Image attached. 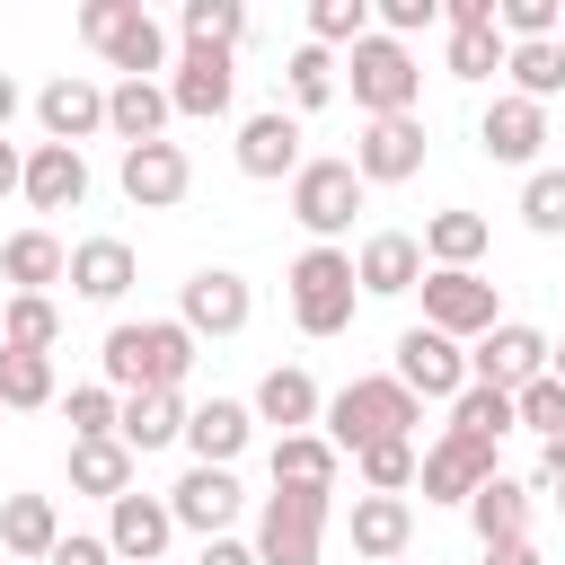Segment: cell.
Masks as SVG:
<instances>
[{
    "label": "cell",
    "mask_w": 565,
    "mask_h": 565,
    "mask_svg": "<svg viewBox=\"0 0 565 565\" xmlns=\"http://www.w3.org/2000/svg\"><path fill=\"white\" fill-rule=\"evenodd\" d=\"M397 380H406L415 397H459V388H468V344H450V335H433V327H406V335H397Z\"/></svg>",
    "instance_id": "obj_20"
},
{
    "label": "cell",
    "mask_w": 565,
    "mask_h": 565,
    "mask_svg": "<svg viewBox=\"0 0 565 565\" xmlns=\"http://www.w3.org/2000/svg\"><path fill=\"white\" fill-rule=\"evenodd\" d=\"M0 194H26V150L0 141Z\"/></svg>",
    "instance_id": "obj_51"
},
{
    "label": "cell",
    "mask_w": 565,
    "mask_h": 565,
    "mask_svg": "<svg viewBox=\"0 0 565 565\" xmlns=\"http://www.w3.org/2000/svg\"><path fill=\"white\" fill-rule=\"evenodd\" d=\"M0 344H9V353H53V344H62V309H53V291H9V309H0Z\"/></svg>",
    "instance_id": "obj_34"
},
{
    "label": "cell",
    "mask_w": 565,
    "mask_h": 565,
    "mask_svg": "<svg viewBox=\"0 0 565 565\" xmlns=\"http://www.w3.org/2000/svg\"><path fill=\"white\" fill-rule=\"evenodd\" d=\"M62 415H71V441H115L124 397H115L106 380H88V388H71V397H62Z\"/></svg>",
    "instance_id": "obj_43"
},
{
    "label": "cell",
    "mask_w": 565,
    "mask_h": 565,
    "mask_svg": "<svg viewBox=\"0 0 565 565\" xmlns=\"http://www.w3.org/2000/svg\"><path fill=\"white\" fill-rule=\"evenodd\" d=\"M71 486L97 494V503L132 494V450H124V441H71Z\"/></svg>",
    "instance_id": "obj_35"
},
{
    "label": "cell",
    "mask_w": 565,
    "mask_h": 565,
    "mask_svg": "<svg viewBox=\"0 0 565 565\" xmlns=\"http://www.w3.org/2000/svg\"><path fill=\"white\" fill-rule=\"evenodd\" d=\"M0 547L26 556V565H44V556L62 547V512H53V494H9V503H0Z\"/></svg>",
    "instance_id": "obj_32"
},
{
    "label": "cell",
    "mask_w": 565,
    "mask_h": 565,
    "mask_svg": "<svg viewBox=\"0 0 565 565\" xmlns=\"http://www.w3.org/2000/svg\"><path fill=\"white\" fill-rule=\"evenodd\" d=\"M335 468H344V450H335L327 433H282V441H274V486H318V494H335Z\"/></svg>",
    "instance_id": "obj_33"
},
{
    "label": "cell",
    "mask_w": 565,
    "mask_h": 565,
    "mask_svg": "<svg viewBox=\"0 0 565 565\" xmlns=\"http://www.w3.org/2000/svg\"><path fill=\"white\" fill-rule=\"evenodd\" d=\"M477 150H486L494 168H539V150H547V106L503 88V97L477 115Z\"/></svg>",
    "instance_id": "obj_12"
},
{
    "label": "cell",
    "mask_w": 565,
    "mask_h": 565,
    "mask_svg": "<svg viewBox=\"0 0 565 565\" xmlns=\"http://www.w3.org/2000/svg\"><path fill=\"white\" fill-rule=\"evenodd\" d=\"M353 468H362V494H406L415 468H424V450H415V441H371Z\"/></svg>",
    "instance_id": "obj_44"
},
{
    "label": "cell",
    "mask_w": 565,
    "mask_h": 565,
    "mask_svg": "<svg viewBox=\"0 0 565 565\" xmlns=\"http://www.w3.org/2000/svg\"><path fill=\"white\" fill-rule=\"evenodd\" d=\"M185 388H141V397H124V424H115V441L141 459V450H168V441H185Z\"/></svg>",
    "instance_id": "obj_27"
},
{
    "label": "cell",
    "mask_w": 565,
    "mask_h": 565,
    "mask_svg": "<svg viewBox=\"0 0 565 565\" xmlns=\"http://www.w3.org/2000/svg\"><path fill=\"white\" fill-rule=\"evenodd\" d=\"M362 168L353 159H300V177H291V221L318 238V247H335V230H353V212H362Z\"/></svg>",
    "instance_id": "obj_7"
},
{
    "label": "cell",
    "mask_w": 565,
    "mask_h": 565,
    "mask_svg": "<svg viewBox=\"0 0 565 565\" xmlns=\"http://www.w3.org/2000/svg\"><path fill=\"white\" fill-rule=\"evenodd\" d=\"M547 371H556V380H565V344H556V353H547Z\"/></svg>",
    "instance_id": "obj_55"
},
{
    "label": "cell",
    "mask_w": 565,
    "mask_h": 565,
    "mask_svg": "<svg viewBox=\"0 0 565 565\" xmlns=\"http://www.w3.org/2000/svg\"><path fill=\"white\" fill-rule=\"evenodd\" d=\"M415 291H424V327H433V335H450V344H477V335H494V327H503V318H494V282H486V274H424Z\"/></svg>",
    "instance_id": "obj_9"
},
{
    "label": "cell",
    "mask_w": 565,
    "mask_h": 565,
    "mask_svg": "<svg viewBox=\"0 0 565 565\" xmlns=\"http://www.w3.org/2000/svg\"><path fill=\"white\" fill-rule=\"evenodd\" d=\"M35 124H44V141L79 150L88 132H106V88H97V79H79V71H62V79H44V88H35Z\"/></svg>",
    "instance_id": "obj_16"
},
{
    "label": "cell",
    "mask_w": 565,
    "mask_h": 565,
    "mask_svg": "<svg viewBox=\"0 0 565 565\" xmlns=\"http://www.w3.org/2000/svg\"><path fill=\"white\" fill-rule=\"evenodd\" d=\"M194 565H256V539H203Z\"/></svg>",
    "instance_id": "obj_50"
},
{
    "label": "cell",
    "mask_w": 565,
    "mask_h": 565,
    "mask_svg": "<svg viewBox=\"0 0 565 565\" xmlns=\"http://www.w3.org/2000/svg\"><path fill=\"white\" fill-rule=\"evenodd\" d=\"M477 565H547L530 539H512V547H477Z\"/></svg>",
    "instance_id": "obj_52"
},
{
    "label": "cell",
    "mask_w": 565,
    "mask_h": 565,
    "mask_svg": "<svg viewBox=\"0 0 565 565\" xmlns=\"http://www.w3.org/2000/svg\"><path fill=\"white\" fill-rule=\"evenodd\" d=\"M327 441L335 450H371V441H415V424H424V397L397 380V371H371V380H344L335 397H327Z\"/></svg>",
    "instance_id": "obj_2"
},
{
    "label": "cell",
    "mask_w": 565,
    "mask_h": 565,
    "mask_svg": "<svg viewBox=\"0 0 565 565\" xmlns=\"http://www.w3.org/2000/svg\"><path fill=\"white\" fill-rule=\"evenodd\" d=\"M26 203L35 212H79L88 203V159L62 150V141H35L26 150Z\"/></svg>",
    "instance_id": "obj_26"
},
{
    "label": "cell",
    "mask_w": 565,
    "mask_h": 565,
    "mask_svg": "<svg viewBox=\"0 0 565 565\" xmlns=\"http://www.w3.org/2000/svg\"><path fill=\"white\" fill-rule=\"evenodd\" d=\"M177 35H185V44H212V53H238L247 9H238V0H185V9H177Z\"/></svg>",
    "instance_id": "obj_41"
},
{
    "label": "cell",
    "mask_w": 565,
    "mask_h": 565,
    "mask_svg": "<svg viewBox=\"0 0 565 565\" xmlns=\"http://www.w3.org/2000/svg\"><path fill=\"white\" fill-rule=\"evenodd\" d=\"M9 115H18V79L0 71V141H9Z\"/></svg>",
    "instance_id": "obj_54"
},
{
    "label": "cell",
    "mask_w": 565,
    "mask_h": 565,
    "mask_svg": "<svg viewBox=\"0 0 565 565\" xmlns=\"http://www.w3.org/2000/svg\"><path fill=\"white\" fill-rule=\"evenodd\" d=\"M230 97H238V62H230V53H212V44H185V53L168 62V106H177V115H194V124H221V115H230Z\"/></svg>",
    "instance_id": "obj_11"
},
{
    "label": "cell",
    "mask_w": 565,
    "mask_h": 565,
    "mask_svg": "<svg viewBox=\"0 0 565 565\" xmlns=\"http://www.w3.org/2000/svg\"><path fill=\"white\" fill-rule=\"evenodd\" d=\"M397 565H406V556H397Z\"/></svg>",
    "instance_id": "obj_57"
},
{
    "label": "cell",
    "mask_w": 565,
    "mask_h": 565,
    "mask_svg": "<svg viewBox=\"0 0 565 565\" xmlns=\"http://www.w3.org/2000/svg\"><path fill=\"white\" fill-rule=\"evenodd\" d=\"M468 530H477V547H512V539H530V486L494 468V477L468 494Z\"/></svg>",
    "instance_id": "obj_29"
},
{
    "label": "cell",
    "mask_w": 565,
    "mask_h": 565,
    "mask_svg": "<svg viewBox=\"0 0 565 565\" xmlns=\"http://www.w3.org/2000/svg\"><path fill=\"white\" fill-rule=\"evenodd\" d=\"M327 512H335V494H318V486H274L265 512H256V565H318Z\"/></svg>",
    "instance_id": "obj_6"
},
{
    "label": "cell",
    "mask_w": 565,
    "mask_h": 565,
    "mask_svg": "<svg viewBox=\"0 0 565 565\" xmlns=\"http://www.w3.org/2000/svg\"><path fill=\"white\" fill-rule=\"evenodd\" d=\"M238 177L274 185V177H300V115L291 106H265L238 124Z\"/></svg>",
    "instance_id": "obj_19"
},
{
    "label": "cell",
    "mask_w": 565,
    "mask_h": 565,
    "mask_svg": "<svg viewBox=\"0 0 565 565\" xmlns=\"http://www.w3.org/2000/svg\"><path fill=\"white\" fill-rule=\"evenodd\" d=\"M62 388H53V353H9L0 344V406L9 415H35V406H53Z\"/></svg>",
    "instance_id": "obj_38"
},
{
    "label": "cell",
    "mask_w": 565,
    "mask_h": 565,
    "mask_svg": "<svg viewBox=\"0 0 565 565\" xmlns=\"http://www.w3.org/2000/svg\"><path fill=\"white\" fill-rule=\"evenodd\" d=\"M177 318L194 327V344H203V335H247L256 291H247V274H238V265H194V274H185V291H177Z\"/></svg>",
    "instance_id": "obj_8"
},
{
    "label": "cell",
    "mask_w": 565,
    "mask_h": 565,
    "mask_svg": "<svg viewBox=\"0 0 565 565\" xmlns=\"http://www.w3.org/2000/svg\"><path fill=\"white\" fill-rule=\"evenodd\" d=\"M344 539H353V556H362V565H397V556H406V539H415V503H406V494H353Z\"/></svg>",
    "instance_id": "obj_22"
},
{
    "label": "cell",
    "mask_w": 565,
    "mask_h": 565,
    "mask_svg": "<svg viewBox=\"0 0 565 565\" xmlns=\"http://www.w3.org/2000/svg\"><path fill=\"white\" fill-rule=\"evenodd\" d=\"M132 282H141V256H132L124 238H79V247H71V291H79V300L115 309Z\"/></svg>",
    "instance_id": "obj_25"
},
{
    "label": "cell",
    "mask_w": 565,
    "mask_h": 565,
    "mask_svg": "<svg viewBox=\"0 0 565 565\" xmlns=\"http://www.w3.org/2000/svg\"><path fill=\"white\" fill-rule=\"evenodd\" d=\"M344 88H353V106L380 124V115H415V97H424V62H415V44H397V35H362L353 53H344Z\"/></svg>",
    "instance_id": "obj_5"
},
{
    "label": "cell",
    "mask_w": 565,
    "mask_h": 565,
    "mask_svg": "<svg viewBox=\"0 0 565 565\" xmlns=\"http://www.w3.org/2000/svg\"><path fill=\"white\" fill-rule=\"evenodd\" d=\"M282 88H291V115H318V106L344 88V62H335L327 44H300V53L282 62Z\"/></svg>",
    "instance_id": "obj_36"
},
{
    "label": "cell",
    "mask_w": 565,
    "mask_h": 565,
    "mask_svg": "<svg viewBox=\"0 0 565 565\" xmlns=\"http://www.w3.org/2000/svg\"><path fill=\"white\" fill-rule=\"evenodd\" d=\"M168 79H115L106 88V132L124 141V150H141V141H168Z\"/></svg>",
    "instance_id": "obj_24"
},
{
    "label": "cell",
    "mask_w": 565,
    "mask_h": 565,
    "mask_svg": "<svg viewBox=\"0 0 565 565\" xmlns=\"http://www.w3.org/2000/svg\"><path fill=\"white\" fill-rule=\"evenodd\" d=\"M0 274H9L18 291H53V282H71V247H62L53 230H9Z\"/></svg>",
    "instance_id": "obj_31"
},
{
    "label": "cell",
    "mask_w": 565,
    "mask_h": 565,
    "mask_svg": "<svg viewBox=\"0 0 565 565\" xmlns=\"http://www.w3.org/2000/svg\"><path fill=\"white\" fill-rule=\"evenodd\" d=\"M512 424H521V415H512V397H503V388H486V380H468V388L450 397V433H468V441H486V450H494Z\"/></svg>",
    "instance_id": "obj_37"
},
{
    "label": "cell",
    "mask_w": 565,
    "mask_h": 565,
    "mask_svg": "<svg viewBox=\"0 0 565 565\" xmlns=\"http://www.w3.org/2000/svg\"><path fill=\"white\" fill-rule=\"evenodd\" d=\"M115 185H124V203H132V212H177V203H185V185H194V159H185L177 141H141V150H124Z\"/></svg>",
    "instance_id": "obj_13"
},
{
    "label": "cell",
    "mask_w": 565,
    "mask_h": 565,
    "mask_svg": "<svg viewBox=\"0 0 565 565\" xmlns=\"http://www.w3.org/2000/svg\"><path fill=\"white\" fill-rule=\"evenodd\" d=\"M79 35H88V44H97V62H106V71H124V79L168 71V26H159L141 0H79Z\"/></svg>",
    "instance_id": "obj_4"
},
{
    "label": "cell",
    "mask_w": 565,
    "mask_h": 565,
    "mask_svg": "<svg viewBox=\"0 0 565 565\" xmlns=\"http://www.w3.org/2000/svg\"><path fill=\"white\" fill-rule=\"evenodd\" d=\"M539 486H547V494H556V486H565V433H556V441H547V450H539Z\"/></svg>",
    "instance_id": "obj_53"
},
{
    "label": "cell",
    "mask_w": 565,
    "mask_h": 565,
    "mask_svg": "<svg viewBox=\"0 0 565 565\" xmlns=\"http://www.w3.org/2000/svg\"><path fill=\"white\" fill-rule=\"evenodd\" d=\"M512 97H565V35H547V44H512Z\"/></svg>",
    "instance_id": "obj_40"
},
{
    "label": "cell",
    "mask_w": 565,
    "mask_h": 565,
    "mask_svg": "<svg viewBox=\"0 0 565 565\" xmlns=\"http://www.w3.org/2000/svg\"><path fill=\"white\" fill-rule=\"evenodd\" d=\"M512 415H521L539 441H556V433H565V380H556V371H547V380H530V388L512 397Z\"/></svg>",
    "instance_id": "obj_46"
},
{
    "label": "cell",
    "mask_w": 565,
    "mask_h": 565,
    "mask_svg": "<svg viewBox=\"0 0 565 565\" xmlns=\"http://www.w3.org/2000/svg\"><path fill=\"white\" fill-rule=\"evenodd\" d=\"M441 18H450V26H494L503 0H441Z\"/></svg>",
    "instance_id": "obj_49"
},
{
    "label": "cell",
    "mask_w": 565,
    "mask_h": 565,
    "mask_svg": "<svg viewBox=\"0 0 565 565\" xmlns=\"http://www.w3.org/2000/svg\"><path fill=\"white\" fill-rule=\"evenodd\" d=\"M486 477H494V450H486V441H468V433H441V441L424 450V468H415L424 503H468Z\"/></svg>",
    "instance_id": "obj_21"
},
{
    "label": "cell",
    "mask_w": 565,
    "mask_h": 565,
    "mask_svg": "<svg viewBox=\"0 0 565 565\" xmlns=\"http://www.w3.org/2000/svg\"><path fill=\"white\" fill-rule=\"evenodd\" d=\"M521 221H530L539 238H565V168H530V185H521Z\"/></svg>",
    "instance_id": "obj_45"
},
{
    "label": "cell",
    "mask_w": 565,
    "mask_h": 565,
    "mask_svg": "<svg viewBox=\"0 0 565 565\" xmlns=\"http://www.w3.org/2000/svg\"><path fill=\"white\" fill-rule=\"evenodd\" d=\"M353 168H362V185H406V177H424V115H380V124H362Z\"/></svg>",
    "instance_id": "obj_15"
},
{
    "label": "cell",
    "mask_w": 565,
    "mask_h": 565,
    "mask_svg": "<svg viewBox=\"0 0 565 565\" xmlns=\"http://www.w3.org/2000/svg\"><path fill=\"white\" fill-rule=\"evenodd\" d=\"M503 62H512L503 26H450V44H441V71L450 79H494Z\"/></svg>",
    "instance_id": "obj_39"
},
{
    "label": "cell",
    "mask_w": 565,
    "mask_h": 565,
    "mask_svg": "<svg viewBox=\"0 0 565 565\" xmlns=\"http://www.w3.org/2000/svg\"><path fill=\"white\" fill-rule=\"evenodd\" d=\"M433 18H441V0H380V35H397V44L424 35Z\"/></svg>",
    "instance_id": "obj_47"
},
{
    "label": "cell",
    "mask_w": 565,
    "mask_h": 565,
    "mask_svg": "<svg viewBox=\"0 0 565 565\" xmlns=\"http://www.w3.org/2000/svg\"><path fill=\"white\" fill-rule=\"evenodd\" d=\"M97 371H106V388H115V397L185 388V371H194V327H185V318H124V327H106Z\"/></svg>",
    "instance_id": "obj_1"
},
{
    "label": "cell",
    "mask_w": 565,
    "mask_h": 565,
    "mask_svg": "<svg viewBox=\"0 0 565 565\" xmlns=\"http://www.w3.org/2000/svg\"><path fill=\"white\" fill-rule=\"evenodd\" d=\"M486 238H494V230H486V212H459V203H450V212H433V221H424V265H433V274H477Z\"/></svg>",
    "instance_id": "obj_30"
},
{
    "label": "cell",
    "mask_w": 565,
    "mask_h": 565,
    "mask_svg": "<svg viewBox=\"0 0 565 565\" xmlns=\"http://www.w3.org/2000/svg\"><path fill=\"white\" fill-rule=\"evenodd\" d=\"M238 477L230 468H185L177 486H168V512H177V530H194V539H230V521H238Z\"/></svg>",
    "instance_id": "obj_17"
},
{
    "label": "cell",
    "mask_w": 565,
    "mask_h": 565,
    "mask_svg": "<svg viewBox=\"0 0 565 565\" xmlns=\"http://www.w3.org/2000/svg\"><path fill=\"white\" fill-rule=\"evenodd\" d=\"M371 18H380L371 0H309V44H327V53L344 44V53H353V44L371 35Z\"/></svg>",
    "instance_id": "obj_42"
},
{
    "label": "cell",
    "mask_w": 565,
    "mask_h": 565,
    "mask_svg": "<svg viewBox=\"0 0 565 565\" xmlns=\"http://www.w3.org/2000/svg\"><path fill=\"white\" fill-rule=\"evenodd\" d=\"M547 335L539 327H521V318H503L494 335H477L468 344V380H486V388H503V397H521L530 380H547Z\"/></svg>",
    "instance_id": "obj_10"
},
{
    "label": "cell",
    "mask_w": 565,
    "mask_h": 565,
    "mask_svg": "<svg viewBox=\"0 0 565 565\" xmlns=\"http://www.w3.org/2000/svg\"><path fill=\"white\" fill-rule=\"evenodd\" d=\"M556 512H565V486H556Z\"/></svg>",
    "instance_id": "obj_56"
},
{
    "label": "cell",
    "mask_w": 565,
    "mask_h": 565,
    "mask_svg": "<svg viewBox=\"0 0 565 565\" xmlns=\"http://www.w3.org/2000/svg\"><path fill=\"white\" fill-rule=\"evenodd\" d=\"M168 539H177L168 494H115V503H106V547H115V565H159Z\"/></svg>",
    "instance_id": "obj_18"
},
{
    "label": "cell",
    "mask_w": 565,
    "mask_h": 565,
    "mask_svg": "<svg viewBox=\"0 0 565 565\" xmlns=\"http://www.w3.org/2000/svg\"><path fill=\"white\" fill-rule=\"evenodd\" d=\"M44 565H115V547H106V530H62V547Z\"/></svg>",
    "instance_id": "obj_48"
},
{
    "label": "cell",
    "mask_w": 565,
    "mask_h": 565,
    "mask_svg": "<svg viewBox=\"0 0 565 565\" xmlns=\"http://www.w3.org/2000/svg\"><path fill=\"white\" fill-rule=\"evenodd\" d=\"M282 291H291V327L300 335H344L353 327V300H362L344 247H300L291 274H282Z\"/></svg>",
    "instance_id": "obj_3"
},
{
    "label": "cell",
    "mask_w": 565,
    "mask_h": 565,
    "mask_svg": "<svg viewBox=\"0 0 565 565\" xmlns=\"http://www.w3.org/2000/svg\"><path fill=\"white\" fill-rule=\"evenodd\" d=\"M318 415H327V397H318V380L300 362H274L256 380V424H274V441L282 433H318Z\"/></svg>",
    "instance_id": "obj_23"
},
{
    "label": "cell",
    "mask_w": 565,
    "mask_h": 565,
    "mask_svg": "<svg viewBox=\"0 0 565 565\" xmlns=\"http://www.w3.org/2000/svg\"><path fill=\"white\" fill-rule=\"evenodd\" d=\"M247 433H256V406H238V397H212V406L185 415V450H194V468H230V459L247 450Z\"/></svg>",
    "instance_id": "obj_28"
},
{
    "label": "cell",
    "mask_w": 565,
    "mask_h": 565,
    "mask_svg": "<svg viewBox=\"0 0 565 565\" xmlns=\"http://www.w3.org/2000/svg\"><path fill=\"white\" fill-rule=\"evenodd\" d=\"M424 274H433V265H424V238H415V230H371V238L353 247V282H362V300H406Z\"/></svg>",
    "instance_id": "obj_14"
}]
</instances>
